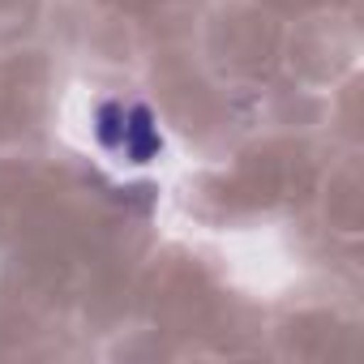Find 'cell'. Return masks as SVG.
Listing matches in <instances>:
<instances>
[{"label":"cell","instance_id":"1","mask_svg":"<svg viewBox=\"0 0 364 364\" xmlns=\"http://www.w3.org/2000/svg\"><path fill=\"white\" fill-rule=\"evenodd\" d=\"M274 351L279 355H300V360H343L360 343V317L347 300H304L287 309L270 326Z\"/></svg>","mask_w":364,"mask_h":364}]
</instances>
